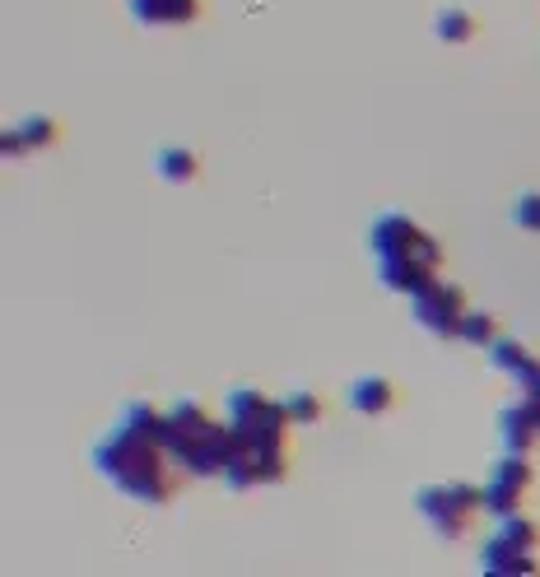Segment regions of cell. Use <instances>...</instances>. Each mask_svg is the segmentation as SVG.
I'll list each match as a JSON object with an SVG mask.
<instances>
[{"instance_id":"8fae6325","label":"cell","mask_w":540,"mask_h":577,"mask_svg":"<svg viewBox=\"0 0 540 577\" xmlns=\"http://www.w3.org/2000/svg\"><path fill=\"white\" fill-rule=\"evenodd\" d=\"M131 14L149 28H164V24H191L201 14V0H127Z\"/></svg>"},{"instance_id":"d6986e66","label":"cell","mask_w":540,"mask_h":577,"mask_svg":"<svg viewBox=\"0 0 540 577\" xmlns=\"http://www.w3.org/2000/svg\"><path fill=\"white\" fill-rule=\"evenodd\" d=\"M20 131H24V140H28V149L57 145V121H51V117H24Z\"/></svg>"},{"instance_id":"3957f363","label":"cell","mask_w":540,"mask_h":577,"mask_svg":"<svg viewBox=\"0 0 540 577\" xmlns=\"http://www.w3.org/2000/svg\"><path fill=\"white\" fill-rule=\"evenodd\" d=\"M415 508L424 513L433 536L461 540L470 517L484 508V489H476V484H424L420 494H415Z\"/></svg>"},{"instance_id":"ba28073f","label":"cell","mask_w":540,"mask_h":577,"mask_svg":"<svg viewBox=\"0 0 540 577\" xmlns=\"http://www.w3.org/2000/svg\"><path fill=\"white\" fill-rule=\"evenodd\" d=\"M289 476V447L275 443V447H256L248 443V452L224 470V480H229V489H256V484H280Z\"/></svg>"},{"instance_id":"8992f818","label":"cell","mask_w":540,"mask_h":577,"mask_svg":"<svg viewBox=\"0 0 540 577\" xmlns=\"http://www.w3.org/2000/svg\"><path fill=\"white\" fill-rule=\"evenodd\" d=\"M531 489V461L527 452H503L490 466V484H484V513L490 517H513L521 513V498Z\"/></svg>"},{"instance_id":"7c38bea8","label":"cell","mask_w":540,"mask_h":577,"mask_svg":"<svg viewBox=\"0 0 540 577\" xmlns=\"http://www.w3.org/2000/svg\"><path fill=\"white\" fill-rule=\"evenodd\" d=\"M392 406H396V387H392L387 377L369 373V377H359L355 387H350V410H355V414L377 419V414H387Z\"/></svg>"},{"instance_id":"e0dca14e","label":"cell","mask_w":540,"mask_h":577,"mask_svg":"<svg viewBox=\"0 0 540 577\" xmlns=\"http://www.w3.org/2000/svg\"><path fill=\"white\" fill-rule=\"evenodd\" d=\"M457 340L476 345V349H490V345L499 340V322L490 317V312H466V317H461V330H457Z\"/></svg>"},{"instance_id":"44dd1931","label":"cell","mask_w":540,"mask_h":577,"mask_svg":"<svg viewBox=\"0 0 540 577\" xmlns=\"http://www.w3.org/2000/svg\"><path fill=\"white\" fill-rule=\"evenodd\" d=\"M517 387H521V400H531V406H540V363L531 373H521L517 377Z\"/></svg>"},{"instance_id":"5b68a950","label":"cell","mask_w":540,"mask_h":577,"mask_svg":"<svg viewBox=\"0 0 540 577\" xmlns=\"http://www.w3.org/2000/svg\"><path fill=\"white\" fill-rule=\"evenodd\" d=\"M369 248H373L377 261H387V256H415V261H424V266L443 271V248L424 229H415L406 215H396V209H387V215L373 219Z\"/></svg>"},{"instance_id":"4fadbf2b","label":"cell","mask_w":540,"mask_h":577,"mask_svg":"<svg viewBox=\"0 0 540 577\" xmlns=\"http://www.w3.org/2000/svg\"><path fill=\"white\" fill-rule=\"evenodd\" d=\"M117 424H127L131 433H141V438L168 447V410H154L149 400H131V406L121 410Z\"/></svg>"},{"instance_id":"2e32d148","label":"cell","mask_w":540,"mask_h":577,"mask_svg":"<svg viewBox=\"0 0 540 577\" xmlns=\"http://www.w3.org/2000/svg\"><path fill=\"white\" fill-rule=\"evenodd\" d=\"M490 363H494L499 373H508V377H521V373H531V369H536L531 349L521 345V340H503V336L490 345Z\"/></svg>"},{"instance_id":"603a6c76","label":"cell","mask_w":540,"mask_h":577,"mask_svg":"<svg viewBox=\"0 0 540 577\" xmlns=\"http://www.w3.org/2000/svg\"><path fill=\"white\" fill-rule=\"evenodd\" d=\"M536 433H540V424H536Z\"/></svg>"},{"instance_id":"ac0fdd59","label":"cell","mask_w":540,"mask_h":577,"mask_svg":"<svg viewBox=\"0 0 540 577\" xmlns=\"http://www.w3.org/2000/svg\"><path fill=\"white\" fill-rule=\"evenodd\" d=\"M285 410H289L293 424H317V419H322V400L312 396V392H289L285 396Z\"/></svg>"},{"instance_id":"6da1fadb","label":"cell","mask_w":540,"mask_h":577,"mask_svg":"<svg viewBox=\"0 0 540 577\" xmlns=\"http://www.w3.org/2000/svg\"><path fill=\"white\" fill-rule=\"evenodd\" d=\"M94 466L121 494H131L135 503H149V508H159V503L178 494V476H182V466L168 457V447L141 438L127 424H117L108 438L94 443Z\"/></svg>"},{"instance_id":"5bb4252c","label":"cell","mask_w":540,"mask_h":577,"mask_svg":"<svg viewBox=\"0 0 540 577\" xmlns=\"http://www.w3.org/2000/svg\"><path fill=\"white\" fill-rule=\"evenodd\" d=\"M476 14L470 10H461V5H443L439 14H433V38L439 43H452V47H461V43H470L476 38Z\"/></svg>"},{"instance_id":"30bf717a","label":"cell","mask_w":540,"mask_h":577,"mask_svg":"<svg viewBox=\"0 0 540 577\" xmlns=\"http://www.w3.org/2000/svg\"><path fill=\"white\" fill-rule=\"evenodd\" d=\"M540 406L531 400H517V406H503L499 410V438H503V452H531L540 443Z\"/></svg>"},{"instance_id":"9c48e42d","label":"cell","mask_w":540,"mask_h":577,"mask_svg":"<svg viewBox=\"0 0 540 577\" xmlns=\"http://www.w3.org/2000/svg\"><path fill=\"white\" fill-rule=\"evenodd\" d=\"M433 279H439V271L424 266V261H415V256H387V261H377V285L382 289H392V293H424Z\"/></svg>"},{"instance_id":"ffe728a7","label":"cell","mask_w":540,"mask_h":577,"mask_svg":"<svg viewBox=\"0 0 540 577\" xmlns=\"http://www.w3.org/2000/svg\"><path fill=\"white\" fill-rule=\"evenodd\" d=\"M517 224H521V229H536L540 233V196H521L517 201Z\"/></svg>"},{"instance_id":"7a4b0ae2","label":"cell","mask_w":540,"mask_h":577,"mask_svg":"<svg viewBox=\"0 0 540 577\" xmlns=\"http://www.w3.org/2000/svg\"><path fill=\"white\" fill-rule=\"evenodd\" d=\"M224 414H229V424L248 443H256V447L285 443V433L293 424L289 410H285V400H266V396L252 392V387H233L229 396H224Z\"/></svg>"},{"instance_id":"7402d4cb","label":"cell","mask_w":540,"mask_h":577,"mask_svg":"<svg viewBox=\"0 0 540 577\" xmlns=\"http://www.w3.org/2000/svg\"><path fill=\"white\" fill-rule=\"evenodd\" d=\"M0 149H5V154H10V159H20V154L28 149V140H24V131H20V127H14V131H5V135H0Z\"/></svg>"},{"instance_id":"277c9868","label":"cell","mask_w":540,"mask_h":577,"mask_svg":"<svg viewBox=\"0 0 540 577\" xmlns=\"http://www.w3.org/2000/svg\"><path fill=\"white\" fill-rule=\"evenodd\" d=\"M531 550H540V527L531 517H499V531L490 536V545L480 554V568L484 573H503V577H521V573H536L540 564L531 558Z\"/></svg>"},{"instance_id":"52a82bcc","label":"cell","mask_w":540,"mask_h":577,"mask_svg":"<svg viewBox=\"0 0 540 577\" xmlns=\"http://www.w3.org/2000/svg\"><path fill=\"white\" fill-rule=\"evenodd\" d=\"M410 317L420 322L429 336H439V340H452L461 330V317H466V293L457 285H433L424 293H415L410 299Z\"/></svg>"},{"instance_id":"9a60e30c","label":"cell","mask_w":540,"mask_h":577,"mask_svg":"<svg viewBox=\"0 0 540 577\" xmlns=\"http://www.w3.org/2000/svg\"><path fill=\"white\" fill-rule=\"evenodd\" d=\"M154 172H159L164 182L182 187V182H191L201 172V159L191 149H182V145H164L159 154H154Z\"/></svg>"}]
</instances>
